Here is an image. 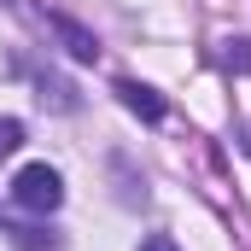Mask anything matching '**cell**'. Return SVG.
<instances>
[{
  "mask_svg": "<svg viewBox=\"0 0 251 251\" xmlns=\"http://www.w3.org/2000/svg\"><path fill=\"white\" fill-rule=\"evenodd\" d=\"M12 199L24 204V210H35V216H53L64 204V181L53 164H24L18 176H12Z\"/></svg>",
  "mask_w": 251,
  "mask_h": 251,
  "instance_id": "1",
  "label": "cell"
},
{
  "mask_svg": "<svg viewBox=\"0 0 251 251\" xmlns=\"http://www.w3.org/2000/svg\"><path fill=\"white\" fill-rule=\"evenodd\" d=\"M117 100H123L134 117H146V123H158V117H164V100H158L146 82H117Z\"/></svg>",
  "mask_w": 251,
  "mask_h": 251,
  "instance_id": "2",
  "label": "cell"
},
{
  "mask_svg": "<svg viewBox=\"0 0 251 251\" xmlns=\"http://www.w3.org/2000/svg\"><path fill=\"white\" fill-rule=\"evenodd\" d=\"M53 29L64 35V47H70L76 59H100V41H94V35H88L82 24H70V18H53Z\"/></svg>",
  "mask_w": 251,
  "mask_h": 251,
  "instance_id": "3",
  "label": "cell"
},
{
  "mask_svg": "<svg viewBox=\"0 0 251 251\" xmlns=\"http://www.w3.org/2000/svg\"><path fill=\"white\" fill-rule=\"evenodd\" d=\"M24 146V123H12V117H0V158H12Z\"/></svg>",
  "mask_w": 251,
  "mask_h": 251,
  "instance_id": "4",
  "label": "cell"
},
{
  "mask_svg": "<svg viewBox=\"0 0 251 251\" xmlns=\"http://www.w3.org/2000/svg\"><path fill=\"white\" fill-rule=\"evenodd\" d=\"M228 70H246V76H251V41H246V35L228 41Z\"/></svg>",
  "mask_w": 251,
  "mask_h": 251,
  "instance_id": "5",
  "label": "cell"
},
{
  "mask_svg": "<svg viewBox=\"0 0 251 251\" xmlns=\"http://www.w3.org/2000/svg\"><path fill=\"white\" fill-rule=\"evenodd\" d=\"M140 251H181V246H176L170 234H146V240H140Z\"/></svg>",
  "mask_w": 251,
  "mask_h": 251,
  "instance_id": "6",
  "label": "cell"
},
{
  "mask_svg": "<svg viewBox=\"0 0 251 251\" xmlns=\"http://www.w3.org/2000/svg\"><path fill=\"white\" fill-rule=\"evenodd\" d=\"M246 152H251V128H246Z\"/></svg>",
  "mask_w": 251,
  "mask_h": 251,
  "instance_id": "7",
  "label": "cell"
}]
</instances>
